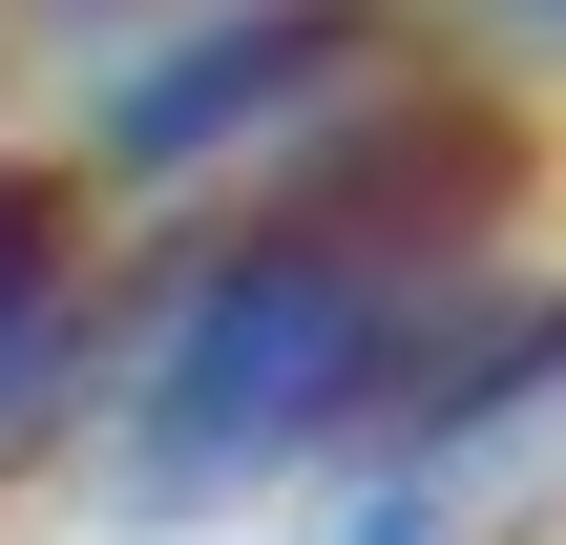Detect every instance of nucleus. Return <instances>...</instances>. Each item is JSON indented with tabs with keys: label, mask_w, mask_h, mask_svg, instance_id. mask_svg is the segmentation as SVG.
Instances as JSON below:
<instances>
[{
	"label": "nucleus",
	"mask_w": 566,
	"mask_h": 545,
	"mask_svg": "<svg viewBox=\"0 0 566 545\" xmlns=\"http://www.w3.org/2000/svg\"><path fill=\"white\" fill-rule=\"evenodd\" d=\"M420 84V0H210L84 84V189H210V168H315Z\"/></svg>",
	"instance_id": "f03ea898"
},
{
	"label": "nucleus",
	"mask_w": 566,
	"mask_h": 545,
	"mask_svg": "<svg viewBox=\"0 0 566 545\" xmlns=\"http://www.w3.org/2000/svg\"><path fill=\"white\" fill-rule=\"evenodd\" d=\"M84 378H105V189L0 168V462L42 420H84Z\"/></svg>",
	"instance_id": "7ed1b4c3"
},
{
	"label": "nucleus",
	"mask_w": 566,
	"mask_h": 545,
	"mask_svg": "<svg viewBox=\"0 0 566 545\" xmlns=\"http://www.w3.org/2000/svg\"><path fill=\"white\" fill-rule=\"evenodd\" d=\"M525 189V126L462 105L441 126V63L336 126L315 168H273L231 231H189L126 315V378H105V504L126 525H210L252 483H315V462H378V420L441 378V336L504 294L483 231Z\"/></svg>",
	"instance_id": "f257e3e1"
}]
</instances>
